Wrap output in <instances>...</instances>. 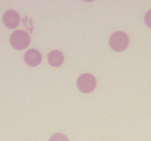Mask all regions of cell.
I'll return each mask as SVG.
<instances>
[{
	"label": "cell",
	"mask_w": 151,
	"mask_h": 141,
	"mask_svg": "<svg viewBox=\"0 0 151 141\" xmlns=\"http://www.w3.org/2000/svg\"><path fill=\"white\" fill-rule=\"evenodd\" d=\"M145 22L146 25L151 29V10L147 11L145 16Z\"/></svg>",
	"instance_id": "cell-8"
},
{
	"label": "cell",
	"mask_w": 151,
	"mask_h": 141,
	"mask_svg": "<svg viewBox=\"0 0 151 141\" xmlns=\"http://www.w3.org/2000/svg\"><path fill=\"white\" fill-rule=\"evenodd\" d=\"M48 62L50 65L53 67H59L61 66L64 60V57L61 51L54 50L50 52L47 56Z\"/></svg>",
	"instance_id": "cell-6"
},
{
	"label": "cell",
	"mask_w": 151,
	"mask_h": 141,
	"mask_svg": "<svg viewBox=\"0 0 151 141\" xmlns=\"http://www.w3.org/2000/svg\"><path fill=\"white\" fill-rule=\"evenodd\" d=\"M97 81L95 77L90 73H83L78 77L77 86L80 91L84 93H91L95 89Z\"/></svg>",
	"instance_id": "cell-3"
},
{
	"label": "cell",
	"mask_w": 151,
	"mask_h": 141,
	"mask_svg": "<svg viewBox=\"0 0 151 141\" xmlns=\"http://www.w3.org/2000/svg\"><path fill=\"white\" fill-rule=\"evenodd\" d=\"M10 42L14 48L17 50H23L29 45L30 38L24 31L16 30L10 35Z\"/></svg>",
	"instance_id": "cell-2"
},
{
	"label": "cell",
	"mask_w": 151,
	"mask_h": 141,
	"mask_svg": "<svg viewBox=\"0 0 151 141\" xmlns=\"http://www.w3.org/2000/svg\"><path fill=\"white\" fill-rule=\"evenodd\" d=\"M129 43L128 37L125 32L117 31L111 35L109 38V45L111 48L116 51H124Z\"/></svg>",
	"instance_id": "cell-1"
},
{
	"label": "cell",
	"mask_w": 151,
	"mask_h": 141,
	"mask_svg": "<svg viewBox=\"0 0 151 141\" xmlns=\"http://www.w3.org/2000/svg\"><path fill=\"white\" fill-rule=\"evenodd\" d=\"M50 141H69V139L66 135L61 133H57L52 135L50 137Z\"/></svg>",
	"instance_id": "cell-7"
},
{
	"label": "cell",
	"mask_w": 151,
	"mask_h": 141,
	"mask_svg": "<svg viewBox=\"0 0 151 141\" xmlns=\"http://www.w3.org/2000/svg\"><path fill=\"white\" fill-rule=\"evenodd\" d=\"M2 21L6 27L9 29H14L19 25L20 16L15 10H7L3 15Z\"/></svg>",
	"instance_id": "cell-4"
},
{
	"label": "cell",
	"mask_w": 151,
	"mask_h": 141,
	"mask_svg": "<svg viewBox=\"0 0 151 141\" xmlns=\"http://www.w3.org/2000/svg\"><path fill=\"white\" fill-rule=\"evenodd\" d=\"M24 62L31 67H35L38 66L41 63L42 57L41 54L38 50L32 48L27 51L24 56Z\"/></svg>",
	"instance_id": "cell-5"
}]
</instances>
